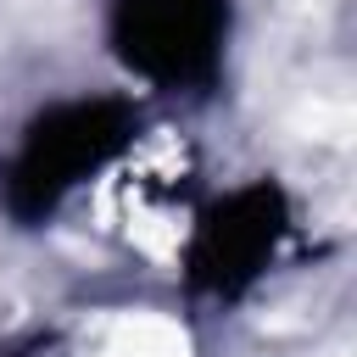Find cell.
Listing matches in <instances>:
<instances>
[{"instance_id":"1","label":"cell","mask_w":357,"mask_h":357,"mask_svg":"<svg viewBox=\"0 0 357 357\" xmlns=\"http://www.w3.org/2000/svg\"><path fill=\"white\" fill-rule=\"evenodd\" d=\"M134 128L139 112L123 95H78L33 112L0 173L6 212L17 223H45L84 178H95L134 145Z\"/></svg>"},{"instance_id":"2","label":"cell","mask_w":357,"mask_h":357,"mask_svg":"<svg viewBox=\"0 0 357 357\" xmlns=\"http://www.w3.org/2000/svg\"><path fill=\"white\" fill-rule=\"evenodd\" d=\"M229 0H106L117 61L156 89H206L229 50Z\"/></svg>"},{"instance_id":"3","label":"cell","mask_w":357,"mask_h":357,"mask_svg":"<svg viewBox=\"0 0 357 357\" xmlns=\"http://www.w3.org/2000/svg\"><path fill=\"white\" fill-rule=\"evenodd\" d=\"M284 234H290V195L273 178H251V184L218 195L184 240L190 290L206 301H240L268 273Z\"/></svg>"}]
</instances>
